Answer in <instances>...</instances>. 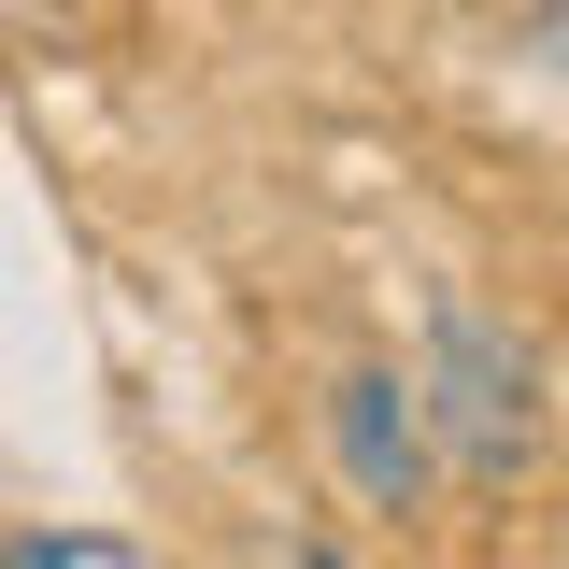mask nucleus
<instances>
[{
	"label": "nucleus",
	"instance_id": "obj_5",
	"mask_svg": "<svg viewBox=\"0 0 569 569\" xmlns=\"http://www.w3.org/2000/svg\"><path fill=\"white\" fill-rule=\"evenodd\" d=\"M257 569H342V556H328L313 527H284V541H271V556H257Z\"/></svg>",
	"mask_w": 569,
	"mask_h": 569
},
{
	"label": "nucleus",
	"instance_id": "obj_3",
	"mask_svg": "<svg viewBox=\"0 0 569 569\" xmlns=\"http://www.w3.org/2000/svg\"><path fill=\"white\" fill-rule=\"evenodd\" d=\"M0 569H157L142 541H114V527H14L0 541Z\"/></svg>",
	"mask_w": 569,
	"mask_h": 569
},
{
	"label": "nucleus",
	"instance_id": "obj_4",
	"mask_svg": "<svg viewBox=\"0 0 569 569\" xmlns=\"http://www.w3.org/2000/svg\"><path fill=\"white\" fill-rule=\"evenodd\" d=\"M512 58H541V71H569V0H512V29H498Z\"/></svg>",
	"mask_w": 569,
	"mask_h": 569
},
{
	"label": "nucleus",
	"instance_id": "obj_2",
	"mask_svg": "<svg viewBox=\"0 0 569 569\" xmlns=\"http://www.w3.org/2000/svg\"><path fill=\"white\" fill-rule=\"evenodd\" d=\"M328 456H342L356 512H427V485H441V456H427L413 370H342V385H328Z\"/></svg>",
	"mask_w": 569,
	"mask_h": 569
},
{
	"label": "nucleus",
	"instance_id": "obj_1",
	"mask_svg": "<svg viewBox=\"0 0 569 569\" xmlns=\"http://www.w3.org/2000/svg\"><path fill=\"white\" fill-rule=\"evenodd\" d=\"M413 413H427V456H441V485L470 498H512L541 470V356L498 328L485 299H427V356H413Z\"/></svg>",
	"mask_w": 569,
	"mask_h": 569
}]
</instances>
